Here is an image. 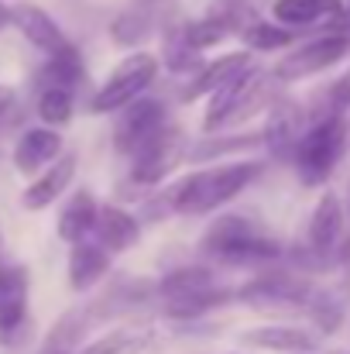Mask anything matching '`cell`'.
<instances>
[{"mask_svg": "<svg viewBox=\"0 0 350 354\" xmlns=\"http://www.w3.org/2000/svg\"><path fill=\"white\" fill-rule=\"evenodd\" d=\"M275 86H282L275 80V73L257 69L251 62L247 69H240L237 76H231L224 86H217L210 93V104H206V114H203V127L206 131H224L231 124L251 120L257 111H268L278 100Z\"/></svg>", "mask_w": 350, "mask_h": 354, "instance_id": "cell-3", "label": "cell"}, {"mask_svg": "<svg viewBox=\"0 0 350 354\" xmlns=\"http://www.w3.org/2000/svg\"><path fill=\"white\" fill-rule=\"evenodd\" d=\"M110 254L114 251H107L100 241H90V237L86 241H76L72 251H69V286L76 292H90L97 282L107 279Z\"/></svg>", "mask_w": 350, "mask_h": 354, "instance_id": "cell-17", "label": "cell"}, {"mask_svg": "<svg viewBox=\"0 0 350 354\" xmlns=\"http://www.w3.org/2000/svg\"><path fill=\"white\" fill-rule=\"evenodd\" d=\"M299 38V31L295 28H285V24H278V21H257V24H251L244 35H240V41L247 45V48H254V52H278V48H285V45H292Z\"/></svg>", "mask_w": 350, "mask_h": 354, "instance_id": "cell-26", "label": "cell"}, {"mask_svg": "<svg viewBox=\"0 0 350 354\" xmlns=\"http://www.w3.org/2000/svg\"><path fill=\"white\" fill-rule=\"evenodd\" d=\"M347 10H350V3H347Z\"/></svg>", "mask_w": 350, "mask_h": 354, "instance_id": "cell-39", "label": "cell"}, {"mask_svg": "<svg viewBox=\"0 0 350 354\" xmlns=\"http://www.w3.org/2000/svg\"><path fill=\"white\" fill-rule=\"evenodd\" d=\"M316 3L323 7V14H327L330 21H337V17L344 14V3H340V0H316Z\"/></svg>", "mask_w": 350, "mask_h": 354, "instance_id": "cell-34", "label": "cell"}, {"mask_svg": "<svg viewBox=\"0 0 350 354\" xmlns=\"http://www.w3.org/2000/svg\"><path fill=\"white\" fill-rule=\"evenodd\" d=\"M155 334L144 330V327H120V330H110L107 337L93 341L83 354H144L151 348Z\"/></svg>", "mask_w": 350, "mask_h": 354, "instance_id": "cell-25", "label": "cell"}, {"mask_svg": "<svg viewBox=\"0 0 350 354\" xmlns=\"http://www.w3.org/2000/svg\"><path fill=\"white\" fill-rule=\"evenodd\" d=\"M302 131H306V114H302V107L292 104L289 97H278V100L268 107V127L261 131V134H264L268 155L278 158V162L292 158V151H295Z\"/></svg>", "mask_w": 350, "mask_h": 354, "instance_id": "cell-11", "label": "cell"}, {"mask_svg": "<svg viewBox=\"0 0 350 354\" xmlns=\"http://www.w3.org/2000/svg\"><path fill=\"white\" fill-rule=\"evenodd\" d=\"M251 66V55L247 52H227V55H217L213 62H203L200 73H193V83L182 90V100H200V97H210L217 86H224L231 76H237L240 69Z\"/></svg>", "mask_w": 350, "mask_h": 354, "instance_id": "cell-20", "label": "cell"}, {"mask_svg": "<svg viewBox=\"0 0 350 354\" xmlns=\"http://www.w3.org/2000/svg\"><path fill=\"white\" fill-rule=\"evenodd\" d=\"M189 155V141L179 124H165L155 138H148L134 155H130V183L137 189H158L179 162Z\"/></svg>", "mask_w": 350, "mask_h": 354, "instance_id": "cell-7", "label": "cell"}, {"mask_svg": "<svg viewBox=\"0 0 350 354\" xmlns=\"http://www.w3.org/2000/svg\"><path fill=\"white\" fill-rule=\"evenodd\" d=\"M330 354H350V351H330Z\"/></svg>", "mask_w": 350, "mask_h": 354, "instance_id": "cell-38", "label": "cell"}, {"mask_svg": "<svg viewBox=\"0 0 350 354\" xmlns=\"http://www.w3.org/2000/svg\"><path fill=\"white\" fill-rule=\"evenodd\" d=\"M347 306H350V289L347 286H333V289H313L306 317L316 324L320 334H337L347 320Z\"/></svg>", "mask_w": 350, "mask_h": 354, "instance_id": "cell-21", "label": "cell"}, {"mask_svg": "<svg viewBox=\"0 0 350 354\" xmlns=\"http://www.w3.org/2000/svg\"><path fill=\"white\" fill-rule=\"evenodd\" d=\"M313 289L316 286L309 282L306 272H295L292 265L275 261L254 279H247L237 289V299L261 313H306Z\"/></svg>", "mask_w": 350, "mask_h": 354, "instance_id": "cell-5", "label": "cell"}, {"mask_svg": "<svg viewBox=\"0 0 350 354\" xmlns=\"http://www.w3.org/2000/svg\"><path fill=\"white\" fill-rule=\"evenodd\" d=\"M97 217H100L97 196H93L90 189H76V193L66 200V207L59 210L55 231H59V237H62L66 244H76V241H86V237L93 234Z\"/></svg>", "mask_w": 350, "mask_h": 354, "instance_id": "cell-19", "label": "cell"}, {"mask_svg": "<svg viewBox=\"0 0 350 354\" xmlns=\"http://www.w3.org/2000/svg\"><path fill=\"white\" fill-rule=\"evenodd\" d=\"M10 107H14V90L0 83V120L7 118V111H10Z\"/></svg>", "mask_w": 350, "mask_h": 354, "instance_id": "cell-35", "label": "cell"}, {"mask_svg": "<svg viewBox=\"0 0 350 354\" xmlns=\"http://www.w3.org/2000/svg\"><path fill=\"white\" fill-rule=\"evenodd\" d=\"M271 17L278 24H285V28H295V31H309L320 21H330L316 0H275Z\"/></svg>", "mask_w": 350, "mask_h": 354, "instance_id": "cell-27", "label": "cell"}, {"mask_svg": "<svg viewBox=\"0 0 350 354\" xmlns=\"http://www.w3.org/2000/svg\"><path fill=\"white\" fill-rule=\"evenodd\" d=\"M162 66L175 76H193L203 69V48H196L186 35V24H172L165 28V41H162Z\"/></svg>", "mask_w": 350, "mask_h": 354, "instance_id": "cell-24", "label": "cell"}, {"mask_svg": "<svg viewBox=\"0 0 350 354\" xmlns=\"http://www.w3.org/2000/svg\"><path fill=\"white\" fill-rule=\"evenodd\" d=\"M350 145V127L344 114H323L306 124L295 151H292V165L302 179V186H323L337 165L344 162Z\"/></svg>", "mask_w": 350, "mask_h": 354, "instance_id": "cell-4", "label": "cell"}, {"mask_svg": "<svg viewBox=\"0 0 350 354\" xmlns=\"http://www.w3.org/2000/svg\"><path fill=\"white\" fill-rule=\"evenodd\" d=\"M7 24H14V17H10V7H3V3H0V31H3Z\"/></svg>", "mask_w": 350, "mask_h": 354, "instance_id": "cell-36", "label": "cell"}, {"mask_svg": "<svg viewBox=\"0 0 350 354\" xmlns=\"http://www.w3.org/2000/svg\"><path fill=\"white\" fill-rule=\"evenodd\" d=\"M261 176H264V162L257 158H240V162H224V165L189 172L186 179L175 183V214L182 217L217 214Z\"/></svg>", "mask_w": 350, "mask_h": 354, "instance_id": "cell-1", "label": "cell"}, {"mask_svg": "<svg viewBox=\"0 0 350 354\" xmlns=\"http://www.w3.org/2000/svg\"><path fill=\"white\" fill-rule=\"evenodd\" d=\"M203 254L220 265H275L285 258V248L268 234L257 221L240 217V214H224L203 231Z\"/></svg>", "mask_w": 350, "mask_h": 354, "instance_id": "cell-2", "label": "cell"}, {"mask_svg": "<svg viewBox=\"0 0 350 354\" xmlns=\"http://www.w3.org/2000/svg\"><path fill=\"white\" fill-rule=\"evenodd\" d=\"M93 234L107 251L120 254V251H127L141 241V221L117 203H100V217H97Z\"/></svg>", "mask_w": 350, "mask_h": 354, "instance_id": "cell-18", "label": "cell"}, {"mask_svg": "<svg viewBox=\"0 0 350 354\" xmlns=\"http://www.w3.org/2000/svg\"><path fill=\"white\" fill-rule=\"evenodd\" d=\"M38 83L41 90L45 86H66V90H76L83 83V59L79 52H69V55H48V62L41 66L38 73Z\"/></svg>", "mask_w": 350, "mask_h": 354, "instance_id": "cell-28", "label": "cell"}, {"mask_svg": "<svg viewBox=\"0 0 350 354\" xmlns=\"http://www.w3.org/2000/svg\"><path fill=\"white\" fill-rule=\"evenodd\" d=\"M240 344L257 348V351H278V354H313L316 351V337L302 327L292 324H264V327H251L240 334Z\"/></svg>", "mask_w": 350, "mask_h": 354, "instance_id": "cell-15", "label": "cell"}, {"mask_svg": "<svg viewBox=\"0 0 350 354\" xmlns=\"http://www.w3.org/2000/svg\"><path fill=\"white\" fill-rule=\"evenodd\" d=\"M62 155V134L55 127H31L17 138L14 145V165L24 176H38L41 169H48L55 158Z\"/></svg>", "mask_w": 350, "mask_h": 354, "instance_id": "cell-14", "label": "cell"}, {"mask_svg": "<svg viewBox=\"0 0 350 354\" xmlns=\"http://www.w3.org/2000/svg\"><path fill=\"white\" fill-rule=\"evenodd\" d=\"M158 66H162L158 55L134 48L127 59L117 62L114 73L104 80V86L93 93L90 111H93V114H117L124 104H130L134 97L148 93V86L158 80Z\"/></svg>", "mask_w": 350, "mask_h": 354, "instance_id": "cell-6", "label": "cell"}, {"mask_svg": "<svg viewBox=\"0 0 350 354\" xmlns=\"http://www.w3.org/2000/svg\"><path fill=\"white\" fill-rule=\"evenodd\" d=\"M10 17H14V28L38 52H45V55H69V52H76V45L55 24V17L48 10H41L38 3H17V7H10Z\"/></svg>", "mask_w": 350, "mask_h": 354, "instance_id": "cell-10", "label": "cell"}, {"mask_svg": "<svg viewBox=\"0 0 350 354\" xmlns=\"http://www.w3.org/2000/svg\"><path fill=\"white\" fill-rule=\"evenodd\" d=\"M350 55V35L347 31H323L309 41H299L292 52H285L278 62H275V80L282 86L289 83H299V80H309L316 73H327L330 66L344 62Z\"/></svg>", "mask_w": 350, "mask_h": 354, "instance_id": "cell-8", "label": "cell"}, {"mask_svg": "<svg viewBox=\"0 0 350 354\" xmlns=\"http://www.w3.org/2000/svg\"><path fill=\"white\" fill-rule=\"evenodd\" d=\"M72 111H76L72 90H66V86H45L38 93V118H41V124L62 127V124L72 120Z\"/></svg>", "mask_w": 350, "mask_h": 354, "instance_id": "cell-30", "label": "cell"}, {"mask_svg": "<svg viewBox=\"0 0 350 354\" xmlns=\"http://www.w3.org/2000/svg\"><path fill=\"white\" fill-rule=\"evenodd\" d=\"M38 354H72V351H66V348H55V344H41V351Z\"/></svg>", "mask_w": 350, "mask_h": 354, "instance_id": "cell-37", "label": "cell"}, {"mask_svg": "<svg viewBox=\"0 0 350 354\" xmlns=\"http://www.w3.org/2000/svg\"><path fill=\"white\" fill-rule=\"evenodd\" d=\"M350 111V73H344L333 86H330V93H327V107L316 114V118H323V114H347Z\"/></svg>", "mask_w": 350, "mask_h": 354, "instance_id": "cell-32", "label": "cell"}, {"mask_svg": "<svg viewBox=\"0 0 350 354\" xmlns=\"http://www.w3.org/2000/svg\"><path fill=\"white\" fill-rule=\"evenodd\" d=\"M257 148H264V134L261 131H254V134L206 131L203 141H193L189 145L186 162H210V158H220V155H244V151H257Z\"/></svg>", "mask_w": 350, "mask_h": 354, "instance_id": "cell-22", "label": "cell"}, {"mask_svg": "<svg viewBox=\"0 0 350 354\" xmlns=\"http://www.w3.org/2000/svg\"><path fill=\"white\" fill-rule=\"evenodd\" d=\"M333 272L340 275V286H347L350 289V234H344V241L337 244V251H333Z\"/></svg>", "mask_w": 350, "mask_h": 354, "instance_id": "cell-33", "label": "cell"}, {"mask_svg": "<svg viewBox=\"0 0 350 354\" xmlns=\"http://www.w3.org/2000/svg\"><path fill=\"white\" fill-rule=\"evenodd\" d=\"M76 169H79V158L69 155V151H62L48 169H41L35 176V183H28V189L21 196L24 210H45V207H52L69 189V183L76 179Z\"/></svg>", "mask_w": 350, "mask_h": 354, "instance_id": "cell-13", "label": "cell"}, {"mask_svg": "<svg viewBox=\"0 0 350 354\" xmlns=\"http://www.w3.org/2000/svg\"><path fill=\"white\" fill-rule=\"evenodd\" d=\"M28 317V268L3 265L0 268V337L10 341L14 330Z\"/></svg>", "mask_w": 350, "mask_h": 354, "instance_id": "cell-16", "label": "cell"}, {"mask_svg": "<svg viewBox=\"0 0 350 354\" xmlns=\"http://www.w3.org/2000/svg\"><path fill=\"white\" fill-rule=\"evenodd\" d=\"M210 17H217L231 35H244L251 24H257L261 21V14H257V7L254 3H247V0H213L210 3V10H206Z\"/></svg>", "mask_w": 350, "mask_h": 354, "instance_id": "cell-29", "label": "cell"}, {"mask_svg": "<svg viewBox=\"0 0 350 354\" xmlns=\"http://www.w3.org/2000/svg\"><path fill=\"white\" fill-rule=\"evenodd\" d=\"M347 234V210H344V200L337 193H323L316 200V210L309 217V231H306V244L323 251V254H333L337 244Z\"/></svg>", "mask_w": 350, "mask_h": 354, "instance_id": "cell-12", "label": "cell"}, {"mask_svg": "<svg viewBox=\"0 0 350 354\" xmlns=\"http://www.w3.org/2000/svg\"><path fill=\"white\" fill-rule=\"evenodd\" d=\"M168 124V111L158 97H134L130 104H124L117 111V124H114V148L120 155H134L148 138H155L162 127Z\"/></svg>", "mask_w": 350, "mask_h": 354, "instance_id": "cell-9", "label": "cell"}, {"mask_svg": "<svg viewBox=\"0 0 350 354\" xmlns=\"http://www.w3.org/2000/svg\"><path fill=\"white\" fill-rule=\"evenodd\" d=\"M206 289H217V272L210 265H182V268H172L168 275L158 279V303L196 296Z\"/></svg>", "mask_w": 350, "mask_h": 354, "instance_id": "cell-23", "label": "cell"}, {"mask_svg": "<svg viewBox=\"0 0 350 354\" xmlns=\"http://www.w3.org/2000/svg\"><path fill=\"white\" fill-rule=\"evenodd\" d=\"M186 35H189V41L196 45V48H213V45H220L224 38H231V31L217 21V17H196V21H186Z\"/></svg>", "mask_w": 350, "mask_h": 354, "instance_id": "cell-31", "label": "cell"}]
</instances>
